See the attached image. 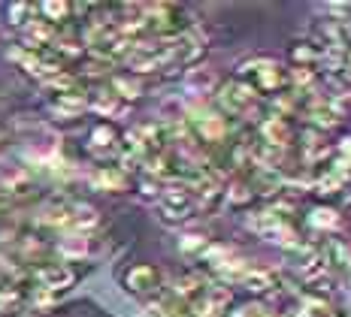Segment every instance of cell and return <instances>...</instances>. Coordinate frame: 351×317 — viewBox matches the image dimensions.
I'll return each mask as SVG.
<instances>
[{
	"instance_id": "6da1fadb",
	"label": "cell",
	"mask_w": 351,
	"mask_h": 317,
	"mask_svg": "<svg viewBox=\"0 0 351 317\" xmlns=\"http://www.w3.org/2000/svg\"><path fill=\"white\" fill-rule=\"evenodd\" d=\"M239 82H245L254 94H282L288 91V67L273 58H252V61L239 64L237 76Z\"/></svg>"
},
{
	"instance_id": "7a4b0ae2",
	"label": "cell",
	"mask_w": 351,
	"mask_h": 317,
	"mask_svg": "<svg viewBox=\"0 0 351 317\" xmlns=\"http://www.w3.org/2000/svg\"><path fill=\"white\" fill-rule=\"evenodd\" d=\"M158 218L164 220V224H185V220H191L194 218V212H197V203H194V194H191V188L188 184H182V181H170L164 190H160V196H158Z\"/></svg>"
},
{
	"instance_id": "3957f363",
	"label": "cell",
	"mask_w": 351,
	"mask_h": 317,
	"mask_svg": "<svg viewBox=\"0 0 351 317\" xmlns=\"http://www.w3.org/2000/svg\"><path fill=\"white\" fill-rule=\"evenodd\" d=\"M185 115H188V127H191V134L200 145L203 142L218 145L230 136L228 118H224L221 112H215V109H188Z\"/></svg>"
},
{
	"instance_id": "277c9868",
	"label": "cell",
	"mask_w": 351,
	"mask_h": 317,
	"mask_svg": "<svg viewBox=\"0 0 351 317\" xmlns=\"http://www.w3.org/2000/svg\"><path fill=\"white\" fill-rule=\"evenodd\" d=\"M218 106H221V115L228 118H252V112L258 109V94L252 91L245 82L239 79H230L228 85H218V94H215Z\"/></svg>"
},
{
	"instance_id": "5b68a950",
	"label": "cell",
	"mask_w": 351,
	"mask_h": 317,
	"mask_svg": "<svg viewBox=\"0 0 351 317\" xmlns=\"http://www.w3.org/2000/svg\"><path fill=\"white\" fill-rule=\"evenodd\" d=\"M230 299H233V293H230L228 284L209 281L191 302H188V317H221L228 312Z\"/></svg>"
},
{
	"instance_id": "8992f818",
	"label": "cell",
	"mask_w": 351,
	"mask_h": 317,
	"mask_svg": "<svg viewBox=\"0 0 351 317\" xmlns=\"http://www.w3.org/2000/svg\"><path fill=\"white\" fill-rule=\"evenodd\" d=\"M124 290L134 296H155L160 290V272L149 263H136L124 272Z\"/></svg>"
},
{
	"instance_id": "52a82bcc",
	"label": "cell",
	"mask_w": 351,
	"mask_h": 317,
	"mask_svg": "<svg viewBox=\"0 0 351 317\" xmlns=\"http://www.w3.org/2000/svg\"><path fill=\"white\" fill-rule=\"evenodd\" d=\"M34 281H36V287H43V290H49V293H64L76 281V272H73L67 263H43V266L34 269Z\"/></svg>"
},
{
	"instance_id": "ba28073f",
	"label": "cell",
	"mask_w": 351,
	"mask_h": 317,
	"mask_svg": "<svg viewBox=\"0 0 351 317\" xmlns=\"http://www.w3.org/2000/svg\"><path fill=\"white\" fill-rule=\"evenodd\" d=\"M321 260H324V272L330 278H346L351 275V248L342 239H327L321 245Z\"/></svg>"
},
{
	"instance_id": "9c48e42d",
	"label": "cell",
	"mask_w": 351,
	"mask_h": 317,
	"mask_svg": "<svg viewBox=\"0 0 351 317\" xmlns=\"http://www.w3.org/2000/svg\"><path fill=\"white\" fill-rule=\"evenodd\" d=\"M49 112H52L58 121H73V118L88 112V91L76 88V91L67 94H55V100L49 103Z\"/></svg>"
},
{
	"instance_id": "30bf717a",
	"label": "cell",
	"mask_w": 351,
	"mask_h": 317,
	"mask_svg": "<svg viewBox=\"0 0 351 317\" xmlns=\"http://www.w3.org/2000/svg\"><path fill=\"white\" fill-rule=\"evenodd\" d=\"M258 130H261V142L276 145V149H285V151H288L291 139H294V127L288 124V118H282L276 112L263 115V121L258 124Z\"/></svg>"
},
{
	"instance_id": "8fae6325",
	"label": "cell",
	"mask_w": 351,
	"mask_h": 317,
	"mask_svg": "<svg viewBox=\"0 0 351 317\" xmlns=\"http://www.w3.org/2000/svg\"><path fill=\"white\" fill-rule=\"evenodd\" d=\"M182 85H185V91L191 94V97L197 100H203V97H209V94H215L218 91V76H215V70H209V67H188L185 70V79H182Z\"/></svg>"
},
{
	"instance_id": "7c38bea8",
	"label": "cell",
	"mask_w": 351,
	"mask_h": 317,
	"mask_svg": "<svg viewBox=\"0 0 351 317\" xmlns=\"http://www.w3.org/2000/svg\"><path fill=\"white\" fill-rule=\"evenodd\" d=\"M88 184H91L94 190L121 194V190H128V173L119 166H97L91 175H88Z\"/></svg>"
},
{
	"instance_id": "4fadbf2b",
	"label": "cell",
	"mask_w": 351,
	"mask_h": 317,
	"mask_svg": "<svg viewBox=\"0 0 351 317\" xmlns=\"http://www.w3.org/2000/svg\"><path fill=\"white\" fill-rule=\"evenodd\" d=\"M70 212H73V203L67 200H52L40 209L36 215V224L40 227H49V230H70Z\"/></svg>"
},
{
	"instance_id": "5bb4252c",
	"label": "cell",
	"mask_w": 351,
	"mask_h": 317,
	"mask_svg": "<svg viewBox=\"0 0 351 317\" xmlns=\"http://www.w3.org/2000/svg\"><path fill=\"white\" fill-rule=\"evenodd\" d=\"M119 142H121L119 130H115L112 124L104 121V124H97V127L91 130V136H88V151L97 154V157H106V154L119 151Z\"/></svg>"
},
{
	"instance_id": "9a60e30c",
	"label": "cell",
	"mask_w": 351,
	"mask_h": 317,
	"mask_svg": "<svg viewBox=\"0 0 351 317\" xmlns=\"http://www.w3.org/2000/svg\"><path fill=\"white\" fill-rule=\"evenodd\" d=\"M55 251L61 260H85V257H91V236L88 233H64L61 239H58Z\"/></svg>"
},
{
	"instance_id": "2e32d148",
	"label": "cell",
	"mask_w": 351,
	"mask_h": 317,
	"mask_svg": "<svg viewBox=\"0 0 351 317\" xmlns=\"http://www.w3.org/2000/svg\"><path fill=\"white\" fill-rule=\"evenodd\" d=\"M21 42H25L27 51H40L43 46H52L55 42V27L43 18H31L25 27H21Z\"/></svg>"
},
{
	"instance_id": "e0dca14e",
	"label": "cell",
	"mask_w": 351,
	"mask_h": 317,
	"mask_svg": "<svg viewBox=\"0 0 351 317\" xmlns=\"http://www.w3.org/2000/svg\"><path fill=\"white\" fill-rule=\"evenodd\" d=\"M88 109L104 118H119L121 112H128V103H121L109 88H97V91L88 94Z\"/></svg>"
},
{
	"instance_id": "ac0fdd59",
	"label": "cell",
	"mask_w": 351,
	"mask_h": 317,
	"mask_svg": "<svg viewBox=\"0 0 351 317\" xmlns=\"http://www.w3.org/2000/svg\"><path fill=\"white\" fill-rule=\"evenodd\" d=\"M239 287H245L254 296H267V293L276 290V275H273V269H267V266H248Z\"/></svg>"
},
{
	"instance_id": "d6986e66",
	"label": "cell",
	"mask_w": 351,
	"mask_h": 317,
	"mask_svg": "<svg viewBox=\"0 0 351 317\" xmlns=\"http://www.w3.org/2000/svg\"><path fill=\"white\" fill-rule=\"evenodd\" d=\"M100 227V212L88 203H73V212H70V230L67 233H88L97 230Z\"/></svg>"
},
{
	"instance_id": "ffe728a7",
	"label": "cell",
	"mask_w": 351,
	"mask_h": 317,
	"mask_svg": "<svg viewBox=\"0 0 351 317\" xmlns=\"http://www.w3.org/2000/svg\"><path fill=\"white\" fill-rule=\"evenodd\" d=\"M206 284L209 281L200 275V272H188V275H182V278H176V281H173V296L179 302H191Z\"/></svg>"
},
{
	"instance_id": "44dd1931",
	"label": "cell",
	"mask_w": 351,
	"mask_h": 317,
	"mask_svg": "<svg viewBox=\"0 0 351 317\" xmlns=\"http://www.w3.org/2000/svg\"><path fill=\"white\" fill-rule=\"evenodd\" d=\"M318 55H321L318 42H309V40L294 42V46L288 49V58H291V64H294V67H309V70H315V67H318Z\"/></svg>"
},
{
	"instance_id": "7402d4cb",
	"label": "cell",
	"mask_w": 351,
	"mask_h": 317,
	"mask_svg": "<svg viewBox=\"0 0 351 317\" xmlns=\"http://www.w3.org/2000/svg\"><path fill=\"white\" fill-rule=\"evenodd\" d=\"M109 91L121 103H130V100L143 97V82H140V76H112V88Z\"/></svg>"
},
{
	"instance_id": "603a6c76",
	"label": "cell",
	"mask_w": 351,
	"mask_h": 317,
	"mask_svg": "<svg viewBox=\"0 0 351 317\" xmlns=\"http://www.w3.org/2000/svg\"><path fill=\"white\" fill-rule=\"evenodd\" d=\"M248 266H252V263L243 260V257H237V254H233L230 260L224 263V266H218V269H215L218 284H228V287H230V284H239V281H243V275L248 272Z\"/></svg>"
},
{
	"instance_id": "cb8c5ba5",
	"label": "cell",
	"mask_w": 351,
	"mask_h": 317,
	"mask_svg": "<svg viewBox=\"0 0 351 317\" xmlns=\"http://www.w3.org/2000/svg\"><path fill=\"white\" fill-rule=\"evenodd\" d=\"M309 227L312 230H321V233H333L339 227V212L330 209V205H315L309 212Z\"/></svg>"
},
{
	"instance_id": "d4e9b609",
	"label": "cell",
	"mask_w": 351,
	"mask_h": 317,
	"mask_svg": "<svg viewBox=\"0 0 351 317\" xmlns=\"http://www.w3.org/2000/svg\"><path fill=\"white\" fill-rule=\"evenodd\" d=\"M209 245H212V242H209V236H206V233H200V230L179 236V251H182V254H185V257H191V260H200V257H203V251H206Z\"/></svg>"
},
{
	"instance_id": "484cf974",
	"label": "cell",
	"mask_w": 351,
	"mask_h": 317,
	"mask_svg": "<svg viewBox=\"0 0 351 317\" xmlns=\"http://www.w3.org/2000/svg\"><path fill=\"white\" fill-rule=\"evenodd\" d=\"M252 196H254V190L248 184V179H237V181L224 184V203L228 205H245V203H252Z\"/></svg>"
},
{
	"instance_id": "4316f807",
	"label": "cell",
	"mask_w": 351,
	"mask_h": 317,
	"mask_svg": "<svg viewBox=\"0 0 351 317\" xmlns=\"http://www.w3.org/2000/svg\"><path fill=\"white\" fill-rule=\"evenodd\" d=\"M36 12H40L43 21H49V25H61V21L70 18L73 6L64 3V0H49V3H40V6H36Z\"/></svg>"
},
{
	"instance_id": "83f0119b",
	"label": "cell",
	"mask_w": 351,
	"mask_h": 317,
	"mask_svg": "<svg viewBox=\"0 0 351 317\" xmlns=\"http://www.w3.org/2000/svg\"><path fill=\"white\" fill-rule=\"evenodd\" d=\"M25 305V293L19 287H0V317H12Z\"/></svg>"
},
{
	"instance_id": "f1b7e54d",
	"label": "cell",
	"mask_w": 351,
	"mask_h": 317,
	"mask_svg": "<svg viewBox=\"0 0 351 317\" xmlns=\"http://www.w3.org/2000/svg\"><path fill=\"white\" fill-rule=\"evenodd\" d=\"M297 317H336V312L330 308V302H324L321 296H309L300 302Z\"/></svg>"
},
{
	"instance_id": "f546056e",
	"label": "cell",
	"mask_w": 351,
	"mask_h": 317,
	"mask_svg": "<svg viewBox=\"0 0 351 317\" xmlns=\"http://www.w3.org/2000/svg\"><path fill=\"white\" fill-rule=\"evenodd\" d=\"M34 12H36V6H31V3H12L10 6V25L25 27L27 21L34 18Z\"/></svg>"
},
{
	"instance_id": "4dcf8cb0",
	"label": "cell",
	"mask_w": 351,
	"mask_h": 317,
	"mask_svg": "<svg viewBox=\"0 0 351 317\" xmlns=\"http://www.w3.org/2000/svg\"><path fill=\"white\" fill-rule=\"evenodd\" d=\"M230 317H269V312L261 305V302H248V305H239L233 308Z\"/></svg>"
},
{
	"instance_id": "1f68e13d",
	"label": "cell",
	"mask_w": 351,
	"mask_h": 317,
	"mask_svg": "<svg viewBox=\"0 0 351 317\" xmlns=\"http://www.w3.org/2000/svg\"><path fill=\"white\" fill-rule=\"evenodd\" d=\"M336 157L342 160L348 169H351V136H346V139H339V145H336Z\"/></svg>"
},
{
	"instance_id": "d6a6232c",
	"label": "cell",
	"mask_w": 351,
	"mask_h": 317,
	"mask_svg": "<svg viewBox=\"0 0 351 317\" xmlns=\"http://www.w3.org/2000/svg\"><path fill=\"white\" fill-rule=\"evenodd\" d=\"M346 76H351V49H348V58H346Z\"/></svg>"
},
{
	"instance_id": "836d02e7",
	"label": "cell",
	"mask_w": 351,
	"mask_h": 317,
	"mask_svg": "<svg viewBox=\"0 0 351 317\" xmlns=\"http://www.w3.org/2000/svg\"><path fill=\"white\" fill-rule=\"evenodd\" d=\"M348 299H351V281H348Z\"/></svg>"
},
{
	"instance_id": "e575fe53",
	"label": "cell",
	"mask_w": 351,
	"mask_h": 317,
	"mask_svg": "<svg viewBox=\"0 0 351 317\" xmlns=\"http://www.w3.org/2000/svg\"><path fill=\"white\" fill-rule=\"evenodd\" d=\"M0 136H3V130H0Z\"/></svg>"
},
{
	"instance_id": "d590c367",
	"label": "cell",
	"mask_w": 351,
	"mask_h": 317,
	"mask_svg": "<svg viewBox=\"0 0 351 317\" xmlns=\"http://www.w3.org/2000/svg\"><path fill=\"white\" fill-rule=\"evenodd\" d=\"M348 317H351V314H348Z\"/></svg>"
}]
</instances>
